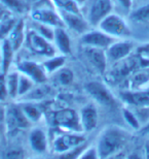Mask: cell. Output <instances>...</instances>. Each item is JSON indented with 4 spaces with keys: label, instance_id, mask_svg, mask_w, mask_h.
Segmentation results:
<instances>
[{
    "label": "cell",
    "instance_id": "obj_1",
    "mask_svg": "<svg viewBox=\"0 0 149 159\" xmlns=\"http://www.w3.org/2000/svg\"><path fill=\"white\" fill-rule=\"evenodd\" d=\"M131 139V134L118 126L111 125L104 128L98 138L96 149L100 159L113 156L126 147Z\"/></svg>",
    "mask_w": 149,
    "mask_h": 159
},
{
    "label": "cell",
    "instance_id": "obj_2",
    "mask_svg": "<svg viewBox=\"0 0 149 159\" xmlns=\"http://www.w3.org/2000/svg\"><path fill=\"white\" fill-rule=\"evenodd\" d=\"M97 28L115 39H128L132 35V30L128 22L115 12L107 16Z\"/></svg>",
    "mask_w": 149,
    "mask_h": 159
},
{
    "label": "cell",
    "instance_id": "obj_3",
    "mask_svg": "<svg viewBox=\"0 0 149 159\" xmlns=\"http://www.w3.org/2000/svg\"><path fill=\"white\" fill-rule=\"evenodd\" d=\"M83 15L91 27H98L107 16L113 12V0H87Z\"/></svg>",
    "mask_w": 149,
    "mask_h": 159
},
{
    "label": "cell",
    "instance_id": "obj_4",
    "mask_svg": "<svg viewBox=\"0 0 149 159\" xmlns=\"http://www.w3.org/2000/svg\"><path fill=\"white\" fill-rule=\"evenodd\" d=\"M25 44H26L27 49L30 52L40 57L47 58V57L57 54V49L53 43L45 39L40 34H38L35 30H33L32 28L27 29Z\"/></svg>",
    "mask_w": 149,
    "mask_h": 159
},
{
    "label": "cell",
    "instance_id": "obj_5",
    "mask_svg": "<svg viewBox=\"0 0 149 159\" xmlns=\"http://www.w3.org/2000/svg\"><path fill=\"white\" fill-rule=\"evenodd\" d=\"M4 124L8 133L17 134L18 132L29 128L31 123L25 116L21 104H9L6 107Z\"/></svg>",
    "mask_w": 149,
    "mask_h": 159
},
{
    "label": "cell",
    "instance_id": "obj_6",
    "mask_svg": "<svg viewBox=\"0 0 149 159\" xmlns=\"http://www.w3.org/2000/svg\"><path fill=\"white\" fill-rule=\"evenodd\" d=\"M53 124L64 132H82L79 114L72 109L58 110L53 114Z\"/></svg>",
    "mask_w": 149,
    "mask_h": 159
},
{
    "label": "cell",
    "instance_id": "obj_7",
    "mask_svg": "<svg viewBox=\"0 0 149 159\" xmlns=\"http://www.w3.org/2000/svg\"><path fill=\"white\" fill-rule=\"evenodd\" d=\"M85 90L88 93V95L99 103L100 106L103 107H113L115 106L116 99L112 94V92L109 90V88L103 83L98 81H92L88 82L85 85Z\"/></svg>",
    "mask_w": 149,
    "mask_h": 159
},
{
    "label": "cell",
    "instance_id": "obj_8",
    "mask_svg": "<svg viewBox=\"0 0 149 159\" xmlns=\"http://www.w3.org/2000/svg\"><path fill=\"white\" fill-rule=\"evenodd\" d=\"M15 68L20 74L31 79L37 85L44 84L49 77L42 63H38L32 60H22L17 64Z\"/></svg>",
    "mask_w": 149,
    "mask_h": 159
},
{
    "label": "cell",
    "instance_id": "obj_9",
    "mask_svg": "<svg viewBox=\"0 0 149 159\" xmlns=\"http://www.w3.org/2000/svg\"><path fill=\"white\" fill-rule=\"evenodd\" d=\"M84 142L87 139L81 132H63L53 139V151L60 155Z\"/></svg>",
    "mask_w": 149,
    "mask_h": 159
},
{
    "label": "cell",
    "instance_id": "obj_10",
    "mask_svg": "<svg viewBox=\"0 0 149 159\" xmlns=\"http://www.w3.org/2000/svg\"><path fill=\"white\" fill-rule=\"evenodd\" d=\"M135 49V44L133 41L128 39H116L108 47L106 50L108 63H117L121 60L131 56Z\"/></svg>",
    "mask_w": 149,
    "mask_h": 159
},
{
    "label": "cell",
    "instance_id": "obj_11",
    "mask_svg": "<svg viewBox=\"0 0 149 159\" xmlns=\"http://www.w3.org/2000/svg\"><path fill=\"white\" fill-rule=\"evenodd\" d=\"M114 40L116 39L109 36L105 32H103L99 28H97V29H90L85 33L81 34L79 41H80V44L82 47L98 48V49L107 50Z\"/></svg>",
    "mask_w": 149,
    "mask_h": 159
},
{
    "label": "cell",
    "instance_id": "obj_12",
    "mask_svg": "<svg viewBox=\"0 0 149 159\" xmlns=\"http://www.w3.org/2000/svg\"><path fill=\"white\" fill-rule=\"evenodd\" d=\"M30 16L32 21L46 24L53 28L65 27L64 21H63V18L61 14H60V11H57L56 9L47 7V6L46 7L45 6L36 7L31 11Z\"/></svg>",
    "mask_w": 149,
    "mask_h": 159
},
{
    "label": "cell",
    "instance_id": "obj_13",
    "mask_svg": "<svg viewBox=\"0 0 149 159\" xmlns=\"http://www.w3.org/2000/svg\"><path fill=\"white\" fill-rule=\"evenodd\" d=\"M82 54L94 69H96L101 75L106 74L107 67H108V59H107L106 50L98 49V48L83 47Z\"/></svg>",
    "mask_w": 149,
    "mask_h": 159
},
{
    "label": "cell",
    "instance_id": "obj_14",
    "mask_svg": "<svg viewBox=\"0 0 149 159\" xmlns=\"http://www.w3.org/2000/svg\"><path fill=\"white\" fill-rule=\"evenodd\" d=\"M64 25L67 29L73 31L74 33L83 34L90 30V24L81 12H71V11H60Z\"/></svg>",
    "mask_w": 149,
    "mask_h": 159
},
{
    "label": "cell",
    "instance_id": "obj_15",
    "mask_svg": "<svg viewBox=\"0 0 149 159\" xmlns=\"http://www.w3.org/2000/svg\"><path fill=\"white\" fill-rule=\"evenodd\" d=\"M120 98L123 102L137 110H148L149 109V91H136L126 90L120 92Z\"/></svg>",
    "mask_w": 149,
    "mask_h": 159
},
{
    "label": "cell",
    "instance_id": "obj_16",
    "mask_svg": "<svg viewBox=\"0 0 149 159\" xmlns=\"http://www.w3.org/2000/svg\"><path fill=\"white\" fill-rule=\"evenodd\" d=\"M79 114V120H80V125L82 131L91 132L96 128L99 121V114L98 109L94 103L85 104L81 107Z\"/></svg>",
    "mask_w": 149,
    "mask_h": 159
},
{
    "label": "cell",
    "instance_id": "obj_17",
    "mask_svg": "<svg viewBox=\"0 0 149 159\" xmlns=\"http://www.w3.org/2000/svg\"><path fill=\"white\" fill-rule=\"evenodd\" d=\"M29 145L37 154H44L49 150V139L46 132L40 127H35L29 133Z\"/></svg>",
    "mask_w": 149,
    "mask_h": 159
},
{
    "label": "cell",
    "instance_id": "obj_18",
    "mask_svg": "<svg viewBox=\"0 0 149 159\" xmlns=\"http://www.w3.org/2000/svg\"><path fill=\"white\" fill-rule=\"evenodd\" d=\"M26 32H27V28H26V24H25V21L22 20V19L21 20H18L15 27L12 28V30L9 33L8 37L6 39L15 52H18L21 49V47L23 46V43H25Z\"/></svg>",
    "mask_w": 149,
    "mask_h": 159
},
{
    "label": "cell",
    "instance_id": "obj_19",
    "mask_svg": "<svg viewBox=\"0 0 149 159\" xmlns=\"http://www.w3.org/2000/svg\"><path fill=\"white\" fill-rule=\"evenodd\" d=\"M53 43L60 54L68 55L71 52V39L66 27L56 28Z\"/></svg>",
    "mask_w": 149,
    "mask_h": 159
},
{
    "label": "cell",
    "instance_id": "obj_20",
    "mask_svg": "<svg viewBox=\"0 0 149 159\" xmlns=\"http://www.w3.org/2000/svg\"><path fill=\"white\" fill-rule=\"evenodd\" d=\"M66 63V55L63 54H55V55L47 57L42 62V65L45 69L47 75H53L60 69L65 66Z\"/></svg>",
    "mask_w": 149,
    "mask_h": 159
},
{
    "label": "cell",
    "instance_id": "obj_21",
    "mask_svg": "<svg viewBox=\"0 0 149 159\" xmlns=\"http://www.w3.org/2000/svg\"><path fill=\"white\" fill-rule=\"evenodd\" d=\"M21 107L25 116L31 123H37L42 119L43 111L35 101H25V102L21 103Z\"/></svg>",
    "mask_w": 149,
    "mask_h": 159
},
{
    "label": "cell",
    "instance_id": "obj_22",
    "mask_svg": "<svg viewBox=\"0 0 149 159\" xmlns=\"http://www.w3.org/2000/svg\"><path fill=\"white\" fill-rule=\"evenodd\" d=\"M15 51L12 49L7 39L1 41V72L3 74H6L8 70H11L12 61L15 58Z\"/></svg>",
    "mask_w": 149,
    "mask_h": 159
},
{
    "label": "cell",
    "instance_id": "obj_23",
    "mask_svg": "<svg viewBox=\"0 0 149 159\" xmlns=\"http://www.w3.org/2000/svg\"><path fill=\"white\" fill-rule=\"evenodd\" d=\"M6 87H7L8 97L11 99L18 98L19 92V81H20V72L15 68V70H8L5 74Z\"/></svg>",
    "mask_w": 149,
    "mask_h": 159
},
{
    "label": "cell",
    "instance_id": "obj_24",
    "mask_svg": "<svg viewBox=\"0 0 149 159\" xmlns=\"http://www.w3.org/2000/svg\"><path fill=\"white\" fill-rule=\"evenodd\" d=\"M30 28H32L33 30H35L38 34H40L41 36L44 37L45 39L49 41H53V36H55V29L52 26H49L46 24L39 23V22L32 21V23L30 25Z\"/></svg>",
    "mask_w": 149,
    "mask_h": 159
},
{
    "label": "cell",
    "instance_id": "obj_25",
    "mask_svg": "<svg viewBox=\"0 0 149 159\" xmlns=\"http://www.w3.org/2000/svg\"><path fill=\"white\" fill-rule=\"evenodd\" d=\"M0 2L9 12L22 15L28 11V6L24 0H0Z\"/></svg>",
    "mask_w": 149,
    "mask_h": 159
},
{
    "label": "cell",
    "instance_id": "obj_26",
    "mask_svg": "<svg viewBox=\"0 0 149 159\" xmlns=\"http://www.w3.org/2000/svg\"><path fill=\"white\" fill-rule=\"evenodd\" d=\"M130 19L136 23H148L149 22V2L145 4L139 6L134 9L131 15Z\"/></svg>",
    "mask_w": 149,
    "mask_h": 159
},
{
    "label": "cell",
    "instance_id": "obj_27",
    "mask_svg": "<svg viewBox=\"0 0 149 159\" xmlns=\"http://www.w3.org/2000/svg\"><path fill=\"white\" fill-rule=\"evenodd\" d=\"M17 21L18 20L15 18L8 16V17H6L0 22V43L7 39L11 31L15 27V23H17Z\"/></svg>",
    "mask_w": 149,
    "mask_h": 159
},
{
    "label": "cell",
    "instance_id": "obj_28",
    "mask_svg": "<svg viewBox=\"0 0 149 159\" xmlns=\"http://www.w3.org/2000/svg\"><path fill=\"white\" fill-rule=\"evenodd\" d=\"M50 1L60 11L81 12V8L73 0H50Z\"/></svg>",
    "mask_w": 149,
    "mask_h": 159
},
{
    "label": "cell",
    "instance_id": "obj_29",
    "mask_svg": "<svg viewBox=\"0 0 149 159\" xmlns=\"http://www.w3.org/2000/svg\"><path fill=\"white\" fill-rule=\"evenodd\" d=\"M87 148H88L87 142H84L80 145L76 146V147L70 149V150L65 152V153L58 155V159H78Z\"/></svg>",
    "mask_w": 149,
    "mask_h": 159
},
{
    "label": "cell",
    "instance_id": "obj_30",
    "mask_svg": "<svg viewBox=\"0 0 149 159\" xmlns=\"http://www.w3.org/2000/svg\"><path fill=\"white\" fill-rule=\"evenodd\" d=\"M56 78L57 82L62 86H69L73 83L74 80V74L70 68L68 67H63L60 69L59 71L56 72Z\"/></svg>",
    "mask_w": 149,
    "mask_h": 159
},
{
    "label": "cell",
    "instance_id": "obj_31",
    "mask_svg": "<svg viewBox=\"0 0 149 159\" xmlns=\"http://www.w3.org/2000/svg\"><path fill=\"white\" fill-rule=\"evenodd\" d=\"M36 84L32 80L29 79L26 75L20 74V81H19V92H18V98H23L25 95H27L29 92L34 88Z\"/></svg>",
    "mask_w": 149,
    "mask_h": 159
},
{
    "label": "cell",
    "instance_id": "obj_32",
    "mask_svg": "<svg viewBox=\"0 0 149 159\" xmlns=\"http://www.w3.org/2000/svg\"><path fill=\"white\" fill-rule=\"evenodd\" d=\"M47 88V87H46ZM45 87H39V88H35L34 87L32 90H31L27 95H25L23 97L25 101H36L43 98L49 92V89H46Z\"/></svg>",
    "mask_w": 149,
    "mask_h": 159
},
{
    "label": "cell",
    "instance_id": "obj_33",
    "mask_svg": "<svg viewBox=\"0 0 149 159\" xmlns=\"http://www.w3.org/2000/svg\"><path fill=\"white\" fill-rule=\"evenodd\" d=\"M122 116H123V118H125L126 122L128 123L131 127H133L134 129L139 130V129L141 128L140 120H139L137 115H136L134 112H132L131 110L123 109L122 110Z\"/></svg>",
    "mask_w": 149,
    "mask_h": 159
},
{
    "label": "cell",
    "instance_id": "obj_34",
    "mask_svg": "<svg viewBox=\"0 0 149 159\" xmlns=\"http://www.w3.org/2000/svg\"><path fill=\"white\" fill-rule=\"evenodd\" d=\"M3 159H25V151L20 147H11L4 152Z\"/></svg>",
    "mask_w": 149,
    "mask_h": 159
},
{
    "label": "cell",
    "instance_id": "obj_35",
    "mask_svg": "<svg viewBox=\"0 0 149 159\" xmlns=\"http://www.w3.org/2000/svg\"><path fill=\"white\" fill-rule=\"evenodd\" d=\"M137 58L142 65V63H148L149 65V43L139 47L137 49Z\"/></svg>",
    "mask_w": 149,
    "mask_h": 159
},
{
    "label": "cell",
    "instance_id": "obj_36",
    "mask_svg": "<svg viewBox=\"0 0 149 159\" xmlns=\"http://www.w3.org/2000/svg\"><path fill=\"white\" fill-rule=\"evenodd\" d=\"M8 98L7 87H6L5 74L0 72V102H3Z\"/></svg>",
    "mask_w": 149,
    "mask_h": 159
},
{
    "label": "cell",
    "instance_id": "obj_37",
    "mask_svg": "<svg viewBox=\"0 0 149 159\" xmlns=\"http://www.w3.org/2000/svg\"><path fill=\"white\" fill-rule=\"evenodd\" d=\"M78 159H100V158H99V155H98L96 147H94V146H88V148L81 154V156Z\"/></svg>",
    "mask_w": 149,
    "mask_h": 159
},
{
    "label": "cell",
    "instance_id": "obj_38",
    "mask_svg": "<svg viewBox=\"0 0 149 159\" xmlns=\"http://www.w3.org/2000/svg\"><path fill=\"white\" fill-rule=\"evenodd\" d=\"M115 1L118 3L123 9H126V11H131L133 7V2H134V0H115Z\"/></svg>",
    "mask_w": 149,
    "mask_h": 159
},
{
    "label": "cell",
    "instance_id": "obj_39",
    "mask_svg": "<svg viewBox=\"0 0 149 159\" xmlns=\"http://www.w3.org/2000/svg\"><path fill=\"white\" fill-rule=\"evenodd\" d=\"M138 131L142 135H149V120L144 124L143 126H141V128L139 129Z\"/></svg>",
    "mask_w": 149,
    "mask_h": 159
},
{
    "label": "cell",
    "instance_id": "obj_40",
    "mask_svg": "<svg viewBox=\"0 0 149 159\" xmlns=\"http://www.w3.org/2000/svg\"><path fill=\"white\" fill-rule=\"evenodd\" d=\"M8 12L9 11L4 7V6H3L2 3L0 2V22H1L3 19H5L6 17H8V16H9Z\"/></svg>",
    "mask_w": 149,
    "mask_h": 159
},
{
    "label": "cell",
    "instance_id": "obj_41",
    "mask_svg": "<svg viewBox=\"0 0 149 159\" xmlns=\"http://www.w3.org/2000/svg\"><path fill=\"white\" fill-rule=\"evenodd\" d=\"M128 159H145V158H144V154H143V156H142L140 153L135 152V153H132L131 155H129Z\"/></svg>",
    "mask_w": 149,
    "mask_h": 159
},
{
    "label": "cell",
    "instance_id": "obj_42",
    "mask_svg": "<svg viewBox=\"0 0 149 159\" xmlns=\"http://www.w3.org/2000/svg\"><path fill=\"white\" fill-rule=\"evenodd\" d=\"M144 158L149 159V141H147L144 146Z\"/></svg>",
    "mask_w": 149,
    "mask_h": 159
},
{
    "label": "cell",
    "instance_id": "obj_43",
    "mask_svg": "<svg viewBox=\"0 0 149 159\" xmlns=\"http://www.w3.org/2000/svg\"><path fill=\"white\" fill-rule=\"evenodd\" d=\"M73 1L77 4L79 7L81 8V6H83V5H85V3L87 2V0H73Z\"/></svg>",
    "mask_w": 149,
    "mask_h": 159
},
{
    "label": "cell",
    "instance_id": "obj_44",
    "mask_svg": "<svg viewBox=\"0 0 149 159\" xmlns=\"http://www.w3.org/2000/svg\"><path fill=\"white\" fill-rule=\"evenodd\" d=\"M1 64H2V61H1V43H0V72H1Z\"/></svg>",
    "mask_w": 149,
    "mask_h": 159
},
{
    "label": "cell",
    "instance_id": "obj_45",
    "mask_svg": "<svg viewBox=\"0 0 149 159\" xmlns=\"http://www.w3.org/2000/svg\"><path fill=\"white\" fill-rule=\"evenodd\" d=\"M30 159H43V158H41V157H34V158H30Z\"/></svg>",
    "mask_w": 149,
    "mask_h": 159
},
{
    "label": "cell",
    "instance_id": "obj_46",
    "mask_svg": "<svg viewBox=\"0 0 149 159\" xmlns=\"http://www.w3.org/2000/svg\"><path fill=\"white\" fill-rule=\"evenodd\" d=\"M0 138H1V129H0Z\"/></svg>",
    "mask_w": 149,
    "mask_h": 159
},
{
    "label": "cell",
    "instance_id": "obj_47",
    "mask_svg": "<svg viewBox=\"0 0 149 159\" xmlns=\"http://www.w3.org/2000/svg\"><path fill=\"white\" fill-rule=\"evenodd\" d=\"M0 103H1V102H0Z\"/></svg>",
    "mask_w": 149,
    "mask_h": 159
}]
</instances>
